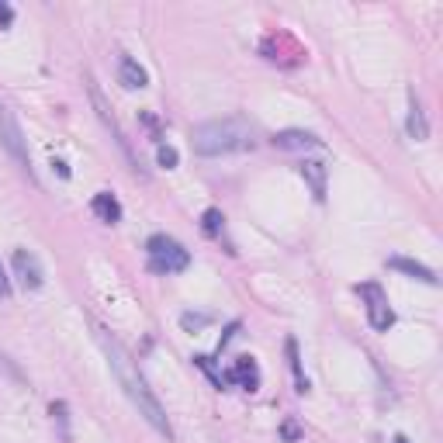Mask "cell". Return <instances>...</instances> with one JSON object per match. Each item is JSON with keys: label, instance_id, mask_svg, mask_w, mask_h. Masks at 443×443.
Masks as SVG:
<instances>
[{"label": "cell", "instance_id": "6da1fadb", "mask_svg": "<svg viewBox=\"0 0 443 443\" xmlns=\"http://www.w3.org/2000/svg\"><path fill=\"white\" fill-rule=\"evenodd\" d=\"M94 336L100 350H104V357H108V364H111V371H115V378L118 384L125 388L128 402L139 409V415L156 430L159 437H166V440H173V426H170V419H166V412L159 405V398L153 395V388H149V381L142 378V371H139V364L132 360V353H128L104 326H94Z\"/></svg>", "mask_w": 443, "mask_h": 443}, {"label": "cell", "instance_id": "7a4b0ae2", "mask_svg": "<svg viewBox=\"0 0 443 443\" xmlns=\"http://www.w3.org/2000/svg\"><path fill=\"white\" fill-rule=\"evenodd\" d=\"M190 142L197 156H229V153L253 149V128L243 118H215L194 128Z\"/></svg>", "mask_w": 443, "mask_h": 443}, {"label": "cell", "instance_id": "3957f363", "mask_svg": "<svg viewBox=\"0 0 443 443\" xmlns=\"http://www.w3.org/2000/svg\"><path fill=\"white\" fill-rule=\"evenodd\" d=\"M146 253H149V270H156V274H180V270H188L190 263V253L173 239V236H149V243H146Z\"/></svg>", "mask_w": 443, "mask_h": 443}, {"label": "cell", "instance_id": "277c9868", "mask_svg": "<svg viewBox=\"0 0 443 443\" xmlns=\"http://www.w3.org/2000/svg\"><path fill=\"white\" fill-rule=\"evenodd\" d=\"M0 149L7 153V156L14 159L21 170H32V153H28V139H25V132L18 125V118H14V111L0 100Z\"/></svg>", "mask_w": 443, "mask_h": 443}, {"label": "cell", "instance_id": "5b68a950", "mask_svg": "<svg viewBox=\"0 0 443 443\" xmlns=\"http://www.w3.org/2000/svg\"><path fill=\"white\" fill-rule=\"evenodd\" d=\"M357 291L367 298V318H371V326H374L378 333H388V329L395 326V312H391L384 291H381L378 284H360Z\"/></svg>", "mask_w": 443, "mask_h": 443}, {"label": "cell", "instance_id": "8992f818", "mask_svg": "<svg viewBox=\"0 0 443 443\" xmlns=\"http://www.w3.org/2000/svg\"><path fill=\"white\" fill-rule=\"evenodd\" d=\"M14 277H18V284L25 287V291H38L42 281H45V270H42V263H38V256L28 253V250H14Z\"/></svg>", "mask_w": 443, "mask_h": 443}, {"label": "cell", "instance_id": "52a82bcc", "mask_svg": "<svg viewBox=\"0 0 443 443\" xmlns=\"http://www.w3.org/2000/svg\"><path fill=\"white\" fill-rule=\"evenodd\" d=\"M270 142H274L277 149H287V153H294V149H322V139L312 135V132H305V128H284V132H277Z\"/></svg>", "mask_w": 443, "mask_h": 443}, {"label": "cell", "instance_id": "ba28073f", "mask_svg": "<svg viewBox=\"0 0 443 443\" xmlns=\"http://www.w3.org/2000/svg\"><path fill=\"white\" fill-rule=\"evenodd\" d=\"M225 384H243L246 391L260 388V367H256L253 357H236L232 371H225Z\"/></svg>", "mask_w": 443, "mask_h": 443}, {"label": "cell", "instance_id": "9c48e42d", "mask_svg": "<svg viewBox=\"0 0 443 443\" xmlns=\"http://www.w3.org/2000/svg\"><path fill=\"white\" fill-rule=\"evenodd\" d=\"M388 267L391 270H398V274H405L412 281H422V284H437V274L426 267V263H419V260H405V256H388Z\"/></svg>", "mask_w": 443, "mask_h": 443}, {"label": "cell", "instance_id": "30bf717a", "mask_svg": "<svg viewBox=\"0 0 443 443\" xmlns=\"http://www.w3.org/2000/svg\"><path fill=\"white\" fill-rule=\"evenodd\" d=\"M118 84L125 91H142V87H149V73L135 63L132 56H122V63H118Z\"/></svg>", "mask_w": 443, "mask_h": 443}, {"label": "cell", "instance_id": "8fae6325", "mask_svg": "<svg viewBox=\"0 0 443 443\" xmlns=\"http://www.w3.org/2000/svg\"><path fill=\"white\" fill-rule=\"evenodd\" d=\"M298 173L305 177V184H309L312 194L322 201V197H326V177H329V166H326L322 159H305V163L298 166Z\"/></svg>", "mask_w": 443, "mask_h": 443}, {"label": "cell", "instance_id": "7c38bea8", "mask_svg": "<svg viewBox=\"0 0 443 443\" xmlns=\"http://www.w3.org/2000/svg\"><path fill=\"white\" fill-rule=\"evenodd\" d=\"M91 212H94L100 222H108V225L122 222V205H118V197H115L111 190H100V194H94V201H91Z\"/></svg>", "mask_w": 443, "mask_h": 443}, {"label": "cell", "instance_id": "4fadbf2b", "mask_svg": "<svg viewBox=\"0 0 443 443\" xmlns=\"http://www.w3.org/2000/svg\"><path fill=\"white\" fill-rule=\"evenodd\" d=\"M405 128H409V135L415 142H426V139H430V122H426V111H422V104H419V97L415 94L409 97V118H405Z\"/></svg>", "mask_w": 443, "mask_h": 443}, {"label": "cell", "instance_id": "5bb4252c", "mask_svg": "<svg viewBox=\"0 0 443 443\" xmlns=\"http://www.w3.org/2000/svg\"><path fill=\"white\" fill-rule=\"evenodd\" d=\"M287 360H291V371H294V384H298V391L305 395V391H309V378L301 374V360H298V343H294V340H287Z\"/></svg>", "mask_w": 443, "mask_h": 443}, {"label": "cell", "instance_id": "9a60e30c", "mask_svg": "<svg viewBox=\"0 0 443 443\" xmlns=\"http://www.w3.org/2000/svg\"><path fill=\"white\" fill-rule=\"evenodd\" d=\"M201 229H205L208 236H222V229H225V215H222L219 208H208V212L201 215Z\"/></svg>", "mask_w": 443, "mask_h": 443}, {"label": "cell", "instance_id": "2e32d148", "mask_svg": "<svg viewBox=\"0 0 443 443\" xmlns=\"http://www.w3.org/2000/svg\"><path fill=\"white\" fill-rule=\"evenodd\" d=\"M194 367H201V371L212 378V384H215V388H225V374H222V371H215L212 357H194Z\"/></svg>", "mask_w": 443, "mask_h": 443}, {"label": "cell", "instance_id": "e0dca14e", "mask_svg": "<svg viewBox=\"0 0 443 443\" xmlns=\"http://www.w3.org/2000/svg\"><path fill=\"white\" fill-rule=\"evenodd\" d=\"M52 419H56V422H59V433H63V440H69V415H66V402H52Z\"/></svg>", "mask_w": 443, "mask_h": 443}, {"label": "cell", "instance_id": "ac0fdd59", "mask_svg": "<svg viewBox=\"0 0 443 443\" xmlns=\"http://www.w3.org/2000/svg\"><path fill=\"white\" fill-rule=\"evenodd\" d=\"M156 163H159V166H166V170H173V166L180 163V153H177L173 146H159V149H156Z\"/></svg>", "mask_w": 443, "mask_h": 443}, {"label": "cell", "instance_id": "d6986e66", "mask_svg": "<svg viewBox=\"0 0 443 443\" xmlns=\"http://www.w3.org/2000/svg\"><path fill=\"white\" fill-rule=\"evenodd\" d=\"M205 322H208V316H180V326H184V329H201V326H205Z\"/></svg>", "mask_w": 443, "mask_h": 443}, {"label": "cell", "instance_id": "ffe728a7", "mask_svg": "<svg viewBox=\"0 0 443 443\" xmlns=\"http://www.w3.org/2000/svg\"><path fill=\"white\" fill-rule=\"evenodd\" d=\"M14 21V7L11 4H0V28H7Z\"/></svg>", "mask_w": 443, "mask_h": 443}, {"label": "cell", "instance_id": "44dd1931", "mask_svg": "<svg viewBox=\"0 0 443 443\" xmlns=\"http://www.w3.org/2000/svg\"><path fill=\"white\" fill-rule=\"evenodd\" d=\"M281 437H284V440H298V437H301V433H298V426H294V422H291V419H287L284 426H281Z\"/></svg>", "mask_w": 443, "mask_h": 443}, {"label": "cell", "instance_id": "7402d4cb", "mask_svg": "<svg viewBox=\"0 0 443 443\" xmlns=\"http://www.w3.org/2000/svg\"><path fill=\"white\" fill-rule=\"evenodd\" d=\"M52 170H56V173H59L63 180H69V177H73V173H69V166H66L63 159H52Z\"/></svg>", "mask_w": 443, "mask_h": 443}, {"label": "cell", "instance_id": "603a6c76", "mask_svg": "<svg viewBox=\"0 0 443 443\" xmlns=\"http://www.w3.org/2000/svg\"><path fill=\"white\" fill-rule=\"evenodd\" d=\"M4 294H11V281H7V274H4V267H0V298Z\"/></svg>", "mask_w": 443, "mask_h": 443}, {"label": "cell", "instance_id": "cb8c5ba5", "mask_svg": "<svg viewBox=\"0 0 443 443\" xmlns=\"http://www.w3.org/2000/svg\"><path fill=\"white\" fill-rule=\"evenodd\" d=\"M391 443H409V440H405V437H402V433H398V437H395V440H391Z\"/></svg>", "mask_w": 443, "mask_h": 443}]
</instances>
